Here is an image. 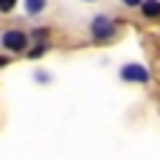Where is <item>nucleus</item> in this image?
Wrapping results in <instances>:
<instances>
[{
	"label": "nucleus",
	"instance_id": "nucleus-9",
	"mask_svg": "<svg viewBox=\"0 0 160 160\" xmlns=\"http://www.w3.org/2000/svg\"><path fill=\"white\" fill-rule=\"evenodd\" d=\"M3 65H8V59H6V56H0V68H3Z\"/></svg>",
	"mask_w": 160,
	"mask_h": 160
},
{
	"label": "nucleus",
	"instance_id": "nucleus-6",
	"mask_svg": "<svg viewBox=\"0 0 160 160\" xmlns=\"http://www.w3.org/2000/svg\"><path fill=\"white\" fill-rule=\"evenodd\" d=\"M45 48H48L45 42H39V45H34V48H31V56H34V59H37V56H42V53H45Z\"/></svg>",
	"mask_w": 160,
	"mask_h": 160
},
{
	"label": "nucleus",
	"instance_id": "nucleus-8",
	"mask_svg": "<svg viewBox=\"0 0 160 160\" xmlns=\"http://www.w3.org/2000/svg\"><path fill=\"white\" fill-rule=\"evenodd\" d=\"M121 3H124V6H141L143 0H121Z\"/></svg>",
	"mask_w": 160,
	"mask_h": 160
},
{
	"label": "nucleus",
	"instance_id": "nucleus-5",
	"mask_svg": "<svg viewBox=\"0 0 160 160\" xmlns=\"http://www.w3.org/2000/svg\"><path fill=\"white\" fill-rule=\"evenodd\" d=\"M45 8V0H25V11L28 14H39Z\"/></svg>",
	"mask_w": 160,
	"mask_h": 160
},
{
	"label": "nucleus",
	"instance_id": "nucleus-3",
	"mask_svg": "<svg viewBox=\"0 0 160 160\" xmlns=\"http://www.w3.org/2000/svg\"><path fill=\"white\" fill-rule=\"evenodd\" d=\"M121 79H127V82H149V70L143 65H124Z\"/></svg>",
	"mask_w": 160,
	"mask_h": 160
},
{
	"label": "nucleus",
	"instance_id": "nucleus-2",
	"mask_svg": "<svg viewBox=\"0 0 160 160\" xmlns=\"http://www.w3.org/2000/svg\"><path fill=\"white\" fill-rule=\"evenodd\" d=\"M0 42H3V48H8V51L20 53V51H25V45H28V37H25L22 31H6Z\"/></svg>",
	"mask_w": 160,
	"mask_h": 160
},
{
	"label": "nucleus",
	"instance_id": "nucleus-1",
	"mask_svg": "<svg viewBox=\"0 0 160 160\" xmlns=\"http://www.w3.org/2000/svg\"><path fill=\"white\" fill-rule=\"evenodd\" d=\"M90 31H93V37L96 39H110L112 34H115V20L112 17H107V14H98V17H93V22H90Z\"/></svg>",
	"mask_w": 160,
	"mask_h": 160
},
{
	"label": "nucleus",
	"instance_id": "nucleus-7",
	"mask_svg": "<svg viewBox=\"0 0 160 160\" xmlns=\"http://www.w3.org/2000/svg\"><path fill=\"white\" fill-rule=\"evenodd\" d=\"M17 0H0V11H11Z\"/></svg>",
	"mask_w": 160,
	"mask_h": 160
},
{
	"label": "nucleus",
	"instance_id": "nucleus-4",
	"mask_svg": "<svg viewBox=\"0 0 160 160\" xmlns=\"http://www.w3.org/2000/svg\"><path fill=\"white\" fill-rule=\"evenodd\" d=\"M141 6H143V17H152V20L158 17V11H160V3H158V0H143Z\"/></svg>",
	"mask_w": 160,
	"mask_h": 160
}]
</instances>
